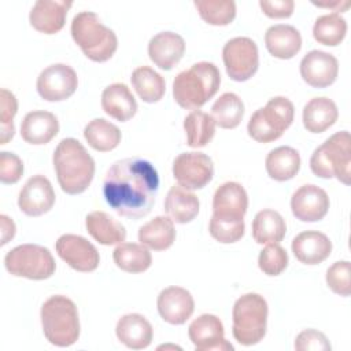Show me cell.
<instances>
[{
    "label": "cell",
    "mask_w": 351,
    "mask_h": 351,
    "mask_svg": "<svg viewBox=\"0 0 351 351\" xmlns=\"http://www.w3.org/2000/svg\"><path fill=\"white\" fill-rule=\"evenodd\" d=\"M159 176L154 165L141 158L114 162L103 182L107 204L119 215L138 219L145 217L158 196Z\"/></svg>",
    "instance_id": "6da1fadb"
},
{
    "label": "cell",
    "mask_w": 351,
    "mask_h": 351,
    "mask_svg": "<svg viewBox=\"0 0 351 351\" xmlns=\"http://www.w3.org/2000/svg\"><path fill=\"white\" fill-rule=\"evenodd\" d=\"M52 160L63 192L78 195L88 189L95 176V160L78 140L63 138L55 148Z\"/></svg>",
    "instance_id": "7a4b0ae2"
},
{
    "label": "cell",
    "mask_w": 351,
    "mask_h": 351,
    "mask_svg": "<svg viewBox=\"0 0 351 351\" xmlns=\"http://www.w3.org/2000/svg\"><path fill=\"white\" fill-rule=\"evenodd\" d=\"M221 73L214 63L199 62L177 74L173 81V97L186 110H199L219 89Z\"/></svg>",
    "instance_id": "3957f363"
},
{
    "label": "cell",
    "mask_w": 351,
    "mask_h": 351,
    "mask_svg": "<svg viewBox=\"0 0 351 351\" xmlns=\"http://www.w3.org/2000/svg\"><path fill=\"white\" fill-rule=\"evenodd\" d=\"M71 37L84 55L97 63L111 59L118 48L117 34L92 11H81L73 18Z\"/></svg>",
    "instance_id": "277c9868"
},
{
    "label": "cell",
    "mask_w": 351,
    "mask_h": 351,
    "mask_svg": "<svg viewBox=\"0 0 351 351\" xmlns=\"http://www.w3.org/2000/svg\"><path fill=\"white\" fill-rule=\"evenodd\" d=\"M41 326L47 340L56 347H69L80 337L75 303L63 295L47 299L41 306Z\"/></svg>",
    "instance_id": "5b68a950"
},
{
    "label": "cell",
    "mask_w": 351,
    "mask_h": 351,
    "mask_svg": "<svg viewBox=\"0 0 351 351\" xmlns=\"http://www.w3.org/2000/svg\"><path fill=\"white\" fill-rule=\"evenodd\" d=\"M311 171L321 178L336 177L340 182H351V136L341 130L332 134L314 149L310 158Z\"/></svg>",
    "instance_id": "8992f818"
},
{
    "label": "cell",
    "mask_w": 351,
    "mask_h": 351,
    "mask_svg": "<svg viewBox=\"0 0 351 351\" xmlns=\"http://www.w3.org/2000/svg\"><path fill=\"white\" fill-rule=\"evenodd\" d=\"M267 303L259 293H245L233 306L232 333L241 346H254L266 335Z\"/></svg>",
    "instance_id": "52a82bcc"
},
{
    "label": "cell",
    "mask_w": 351,
    "mask_h": 351,
    "mask_svg": "<svg viewBox=\"0 0 351 351\" xmlns=\"http://www.w3.org/2000/svg\"><path fill=\"white\" fill-rule=\"evenodd\" d=\"M293 115L292 101L284 96H276L251 115L247 132L258 143L274 141L291 126Z\"/></svg>",
    "instance_id": "ba28073f"
},
{
    "label": "cell",
    "mask_w": 351,
    "mask_h": 351,
    "mask_svg": "<svg viewBox=\"0 0 351 351\" xmlns=\"http://www.w3.org/2000/svg\"><path fill=\"white\" fill-rule=\"evenodd\" d=\"M4 266L8 273L29 280L49 278L56 269L51 251L38 244H22L7 252Z\"/></svg>",
    "instance_id": "9c48e42d"
},
{
    "label": "cell",
    "mask_w": 351,
    "mask_h": 351,
    "mask_svg": "<svg viewBox=\"0 0 351 351\" xmlns=\"http://www.w3.org/2000/svg\"><path fill=\"white\" fill-rule=\"evenodd\" d=\"M222 59L228 75L237 81L250 80L258 70V47L250 37H234L229 40L222 49Z\"/></svg>",
    "instance_id": "30bf717a"
},
{
    "label": "cell",
    "mask_w": 351,
    "mask_h": 351,
    "mask_svg": "<svg viewBox=\"0 0 351 351\" xmlns=\"http://www.w3.org/2000/svg\"><path fill=\"white\" fill-rule=\"evenodd\" d=\"M173 176L185 189H202L213 180L214 165L203 152H182L173 162Z\"/></svg>",
    "instance_id": "8fae6325"
},
{
    "label": "cell",
    "mask_w": 351,
    "mask_h": 351,
    "mask_svg": "<svg viewBox=\"0 0 351 351\" xmlns=\"http://www.w3.org/2000/svg\"><path fill=\"white\" fill-rule=\"evenodd\" d=\"M78 86V78L69 64L55 63L45 67L37 78V92L47 101L69 99Z\"/></svg>",
    "instance_id": "7c38bea8"
},
{
    "label": "cell",
    "mask_w": 351,
    "mask_h": 351,
    "mask_svg": "<svg viewBox=\"0 0 351 351\" xmlns=\"http://www.w3.org/2000/svg\"><path fill=\"white\" fill-rule=\"evenodd\" d=\"M58 255L74 270L89 273L97 269L100 255L96 247L78 234H63L55 244Z\"/></svg>",
    "instance_id": "4fadbf2b"
},
{
    "label": "cell",
    "mask_w": 351,
    "mask_h": 351,
    "mask_svg": "<svg viewBox=\"0 0 351 351\" xmlns=\"http://www.w3.org/2000/svg\"><path fill=\"white\" fill-rule=\"evenodd\" d=\"M188 336L197 351L233 350V346L225 339L221 319L214 314H202L193 319L188 328Z\"/></svg>",
    "instance_id": "5bb4252c"
},
{
    "label": "cell",
    "mask_w": 351,
    "mask_h": 351,
    "mask_svg": "<svg viewBox=\"0 0 351 351\" xmlns=\"http://www.w3.org/2000/svg\"><path fill=\"white\" fill-rule=\"evenodd\" d=\"M55 203V192L49 180L41 174L30 177L18 196L19 210L29 217L48 213Z\"/></svg>",
    "instance_id": "9a60e30c"
},
{
    "label": "cell",
    "mask_w": 351,
    "mask_h": 351,
    "mask_svg": "<svg viewBox=\"0 0 351 351\" xmlns=\"http://www.w3.org/2000/svg\"><path fill=\"white\" fill-rule=\"evenodd\" d=\"M291 210L302 222H317L328 214V193L314 184L302 185L291 197Z\"/></svg>",
    "instance_id": "2e32d148"
},
{
    "label": "cell",
    "mask_w": 351,
    "mask_h": 351,
    "mask_svg": "<svg viewBox=\"0 0 351 351\" xmlns=\"http://www.w3.org/2000/svg\"><path fill=\"white\" fill-rule=\"evenodd\" d=\"M339 74L337 59L325 51L313 49L300 62V75L313 88H326L332 85Z\"/></svg>",
    "instance_id": "e0dca14e"
},
{
    "label": "cell",
    "mask_w": 351,
    "mask_h": 351,
    "mask_svg": "<svg viewBox=\"0 0 351 351\" xmlns=\"http://www.w3.org/2000/svg\"><path fill=\"white\" fill-rule=\"evenodd\" d=\"M156 306L162 319L171 325L185 324L195 310L191 292L181 287H167L162 289L158 295Z\"/></svg>",
    "instance_id": "ac0fdd59"
},
{
    "label": "cell",
    "mask_w": 351,
    "mask_h": 351,
    "mask_svg": "<svg viewBox=\"0 0 351 351\" xmlns=\"http://www.w3.org/2000/svg\"><path fill=\"white\" fill-rule=\"evenodd\" d=\"M248 196L241 184L228 181L217 188L213 197V217L222 219H244Z\"/></svg>",
    "instance_id": "d6986e66"
},
{
    "label": "cell",
    "mask_w": 351,
    "mask_h": 351,
    "mask_svg": "<svg viewBox=\"0 0 351 351\" xmlns=\"http://www.w3.org/2000/svg\"><path fill=\"white\" fill-rule=\"evenodd\" d=\"M73 1L66 0H38L30 10V25L40 33L55 34L66 23V16Z\"/></svg>",
    "instance_id": "ffe728a7"
},
{
    "label": "cell",
    "mask_w": 351,
    "mask_h": 351,
    "mask_svg": "<svg viewBox=\"0 0 351 351\" xmlns=\"http://www.w3.org/2000/svg\"><path fill=\"white\" fill-rule=\"evenodd\" d=\"M185 41L174 32H160L148 43L149 59L162 70H171L184 56Z\"/></svg>",
    "instance_id": "44dd1931"
},
{
    "label": "cell",
    "mask_w": 351,
    "mask_h": 351,
    "mask_svg": "<svg viewBox=\"0 0 351 351\" xmlns=\"http://www.w3.org/2000/svg\"><path fill=\"white\" fill-rule=\"evenodd\" d=\"M292 252L304 265H318L330 255L332 241L325 233L306 230L292 240Z\"/></svg>",
    "instance_id": "7402d4cb"
},
{
    "label": "cell",
    "mask_w": 351,
    "mask_h": 351,
    "mask_svg": "<svg viewBox=\"0 0 351 351\" xmlns=\"http://www.w3.org/2000/svg\"><path fill=\"white\" fill-rule=\"evenodd\" d=\"M118 340L132 350L147 348L152 341V326L149 321L138 314L130 313L121 317L115 326Z\"/></svg>",
    "instance_id": "603a6c76"
},
{
    "label": "cell",
    "mask_w": 351,
    "mask_h": 351,
    "mask_svg": "<svg viewBox=\"0 0 351 351\" xmlns=\"http://www.w3.org/2000/svg\"><path fill=\"white\" fill-rule=\"evenodd\" d=\"M59 132V121L49 111L27 112L21 123L22 138L33 145L49 143Z\"/></svg>",
    "instance_id": "cb8c5ba5"
},
{
    "label": "cell",
    "mask_w": 351,
    "mask_h": 351,
    "mask_svg": "<svg viewBox=\"0 0 351 351\" xmlns=\"http://www.w3.org/2000/svg\"><path fill=\"white\" fill-rule=\"evenodd\" d=\"M101 107L111 118L126 122L137 112V101L128 88L122 82L108 85L101 93Z\"/></svg>",
    "instance_id": "d4e9b609"
},
{
    "label": "cell",
    "mask_w": 351,
    "mask_h": 351,
    "mask_svg": "<svg viewBox=\"0 0 351 351\" xmlns=\"http://www.w3.org/2000/svg\"><path fill=\"white\" fill-rule=\"evenodd\" d=\"M265 44L274 58L291 59L302 48V36L291 25H273L266 30Z\"/></svg>",
    "instance_id": "484cf974"
},
{
    "label": "cell",
    "mask_w": 351,
    "mask_h": 351,
    "mask_svg": "<svg viewBox=\"0 0 351 351\" xmlns=\"http://www.w3.org/2000/svg\"><path fill=\"white\" fill-rule=\"evenodd\" d=\"M200 202L197 196L181 185L169 189L165 199V211L176 223H188L199 214Z\"/></svg>",
    "instance_id": "4316f807"
},
{
    "label": "cell",
    "mask_w": 351,
    "mask_h": 351,
    "mask_svg": "<svg viewBox=\"0 0 351 351\" xmlns=\"http://www.w3.org/2000/svg\"><path fill=\"white\" fill-rule=\"evenodd\" d=\"M88 233L103 245L121 244L126 239L125 226L104 211H92L85 218Z\"/></svg>",
    "instance_id": "83f0119b"
},
{
    "label": "cell",
    "mask_w": 351,
    "mask_h": 351,
    "mask_svg": "<svg viewBox=\"0 0 351 351\" xmlns=\"http://www.w3.org/2000/svg\"><path fill=\"white\" fill-rule=\"evenodd\" d=\"M337 106L329 97H314L303 108V125L311 133L325 132L337 121Z\"/></svg>",
    "instance_id": "f1b7e54d"
},
{
    "label": "cell",
    "mask_w": 351,
    "mask_h": 351,
    "mask_svg": "<svg viewBox=\"0 0 351 351\" xmlns=\"http://www.w3.org/2000/svg\"><path fill=\"white\" fill-rule=\"evenodd\" d=\"M174 240V222L169 217L158 215L138 229V241L154 251L170 248Z\"/></svg>",
    "instance_id": "f546056e"
},
{
    "label": "cell",
    "mask_w": 351,
    "mask_h": 351,
    "mask_svg": "<svg viewBox=\"0 0 351 351\" xmlns=\"http://www.w3.org/2000/svg\"><path fill=\"white\" fill-rule=\"evenodd\" d=\"M265 166L270 178L288 181L293 178L300 169V155L295 148L281 145L267 154Z\"/></svg>",
    "instance_id": "4dcf8cb0"
},
{
    "label": "cell",
    "mask_w": 351,
    "mask_h": 351,
    "mask_svg": "<svg viewBox=\"0 0 351 351\" xmlns=\"http://www.w3.org/2000/svg\"><path fill=\"white\" fill-rule=\"evenodd\" d=\"M285 232V221L274 210H262L252 221V237L258 244H278L284 239Z\"/></svg>",
    "instance_id": "1f68e13d"
},
{
    "label": "cell",
    "mask_w": 351,
    "mask_h": 351,
    "mask_svg": "<svg viewBox=\"0 0 351 351\" xmlns=\"http://www.w3.org/2000/svg\"><path fill=\"white\" fill-rule=\"evenodd\" d=\"M130 81L138 97L145 103H156L165 95L166 84L163 77L148 66L134 69Z\"/></svg>",
    "instance_id": "d6a6232c"
},
{
    "label": "cell",
    "mask_w": 351,
    "mask_h": 351,
    "mask_svg": "<svg viewBox=\"0 0 351 351\" xmlns=\"http://www.w3.org/2000/svg\"><path fill=\"white\" fill-rule=\"evenodd\" d=\"M115 265L128 273H143L149 269L152 256L148 248L136 243H121L112 252Z\"/></svg>",
    "instance_id": "836d02e7"
},
{
    "label": "cell",
    "mask_w": 351,
    "mask_h": 351,
    "mask_svg": "<svg viewBox=\"0 0 351 351\" xmlns=\"http://www.w3.org/2000/svg\"><path fill=\"white\" fill-rule=\"evenodd\" d=\"M84 137L93 149L99 152H108L118 147L122 134L114 123L103 118H96L85 126Z\"/></svg>",
    "instance_id": "e575fe53"
},
{
    "label": "cell",
    "mask_w": 351,
    "mask_h": 351,
    "mask_svg": "<svg viewBox=\"0 0 351 351\" xmlns=\"http://www.w3.org/2000/svg\"><path fill=\"white\" fill-rule=\"evenodd\" d=\"M186 144L192 148L206 147L215 134V122L204 111L195 110L184 119Z\"/></svg>",
    "instance_id": "d590c367"
},
{
    "label": "cell",
    "mask_w": 351,
    "mask_h": 351,
    "mask_svg": "<svg viewBox=\"0 0 351 351\" xmlns=\"http://www.w3.org/2000/svg\"><path fill=\"white\" fill-rule=\"evenodd\" d=\"M211 117L219 128L234 129L244 117V103L236 93L226 92L213 104Z\"/></svg>",
    "instance_id": "8d00e7d4"
},
{
    "label": "cell",
    "mask_w": 351,
    "mask_h": 351,
    "mask_svg": "<svg viewBox=\"0 0 351 351\" xmlns=\"http://www.w3.org/2000/svg\"><path fill=\"white\" fill-rule=\"evenodd\" d=\"M346 33L347 22L337 12H332L317 18L313 27V36L315 41L328 47L339 45L344 40Z\"/></svg>",
    "instance_id": "74e56055"
},
{
    "label": "cell",
    "mask_w": 351,
    "mask_h": 351,
    "mask_svg": "<svg viewBox=\"0 0 351 351\" xmlns=\"http://www.w3.org/2000/svg\"><path fill=\"white\" fill-rule=\"evenodd\" d=\"M200 18L213 26H226L236 16V3L232 0H196Z\"/></svg>",
    "instance_id": "f35d334b"
},
{
    "label": "cell",
    "mask_w": 351,
    "mask_h": 351,
    "mask_svg": "<svg viewBox=\"0 0 351 351\" xmlns=\"http://www.w3.org/2000/svg\"><path fill=\"white\" fill-rule=\"evenodd\" d=\"M244 219H222L211 217L210 219V234L213 239L222 244H230L239 241L244 236Z\"/></svg>",
    "instance_id": "ab89813d"
},
{
    "label": "cell",
    "mask_w": 351,
    "mask_h": 351,
    "mask_svg": "<svg viewBox=\"0 0 351 351\" xmlns=\"http://www.w3.org/2000/svg\"><path fill=\"white\" fill-rule=\"evenodd\" d=\"M18 111V101L12 92L7 89L0 90V122H1V136L0 144H7L15 134L14 117Z\"/></svg>",
    "instance_id": "60d3db41"
},
{
    "label": "cell",
    "mask_w": 351,
    "mask_h": 351,
    "mask_svg": "<svg viewBox=\"0 0 351 351\" xmlns=\"http://www.w3.org/2000/svg\"><path fill=\"white\" fill-rule=\"evenodd\" d=\"M258 266L266 276H278L288 266V254L278 244H267L259 254Z\"/></svg>",
    "instance_id": "b9f144b4"
},
{
    "label": "cell",
    "mask_w": 351,
    "mask_h": 351,
    "mask_svg": "<svg viewBox=\"0 0 351 351\" xmlns=\"http://www.w3.org/2000/svg\"><path fill=\"white\" fill-rule=\"evenodd\" d=\"M351 266L348 261H337L326 270V284L328 287L340 296H350L351 282H350Z\"/></svg>",
    "instance_id": "7bdbcfd3"
},
{
    "label": "cell",
    "mask_w": 351,
    "mask_h": 351,
    "mask_svg": "<svg viewBox=\"0 0 351 351\" xmlns=\"http://www.w3.org/2000/svg\"><path fill=\"white\" fill-rule=\"evenodd\" d=\"M23 174V163L18 155L8 151L0 152V181L3 184H15Z\"/></svg>",
    "instance_id": "ee69618b"
},
{
    "label": "cell",
    "mask_w": 351,
    "mask_h": 351,
    "mask_svg": "<svg viewBox=\"0 0 351 351\" xmlns=\"http://www.w3.org/2000/svg\"><path fill=\"white\" fill-rule=\"evenodd\" d=\"M295 348L299 351H330V344L322 332L306 329L295 339Z\"/></svg>",
    "instance_id": "f6af8a7d"
},
{
    "label": "cell",
    "mask_w": 351,
    "mask_h": 351,
    "mask_svg": "<svg viewBox=\"0 0 351 351\" xmlns=\"http://www.w3.org/2000/svg\"><path fill=\"white\" fill-rule=\"evenodd\" d=\"M259 7L269 18H289L293 14L295 3L292 0H261Z\"/></svg>",
    "instance_id": "bcb514c9"
},
{
    "label": "cell",
    "mask_w": 351,
    "mask_h": 351,
    "mask_svg": "<svg viewBox=\"0 0 351 351\" xmlns=\"http://www.w3.org/2000/svg\"><path fill=\"white\" fill-rule=\"evenodd\" d=\"M0 221H1V245H5L14 236H15V223L11 218H8L7 215H0Z\"/></svg>",
    "instance_id": "7dc6e473"
},
{
    "label": "cell",
    "mask_w": 351,
    "mask_h": 351,
    "mask_svg": "<svg viewBox=\"0 0 351 351\" xmlns=\"http://www.w3.org/2000/svg\"><path fill=\"white\" fill-rule=\"evenodd\" d=\"M314 5H318V7H328V8H333V7H340L341 10V5L343 7H348L350 3L346 1V3H341V1H333V3H313Z\"/></svg>",
    "instance_id": "c3c4849f"
}]
</instances>
